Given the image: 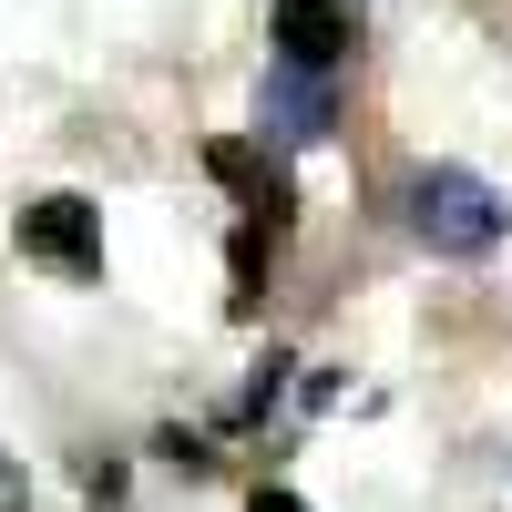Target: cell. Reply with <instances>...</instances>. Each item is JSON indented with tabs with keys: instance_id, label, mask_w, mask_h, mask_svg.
Masks as SVG:
<instances>
[{
	"instance_id": "8992f818",
	"label": "cell",
	"mask_w": 512,
	"mask_h": 512,
	"mask_svg": "<svg viewBox=\"0 0 512 512\" xmlns=\"http://www.w3.org/2000/svg\"><path fill=\"white\" fill-rule=\"evenodd\" d=\"M267 256H277V236H267V226H246V236L226 246V267H236V308H256V287H267Z\"/></svg>"
},
{
	"instance_id": "6da1fadb",
	"label": "cell",
	"mask_w": 512,
	"mask_h": 512,
	"mask_svg": "<svg viewBox=\"0 0 512 512\" xmlns=\"http://www.w3.org/2000/svg\"><path fill=\"white\" fill-rule=\"evenodd\" d=\"M420 236H431L441 256H482L492 236H502V205H492V185L482 175H461V164H431V175H420Z\"/></svg>"
},
{
	"instance_id": "ba28073f",
	"label": "cell",
	"mask_w": 512,
	"mask_h": 512,
	"mask_svg": "<svg viewBox=\"0 0 512 512\" xmlns=\"http://www.w3.org/2000/svg\"><path fill=\"white\" fill-rule=\"evenodd\" d=\"M21 502H31V482H21V461L0 451V512H21Z\"/></svg>"
},
{
	"instance_id": "7a4b0ae2",
	"label": "cell",
	"mask_w": 512,
	"mask_h": 512,
	"mask_svg": "<svg viewBox=\"0 0 512 512\" xmlns=\"http://www.w3.org/2000/svg\"><path fill=\"white\" fill-rule=\"evenodd\" d=\"M21 256L72 277V287H93L103 277V216L82 195H41V205H21Z\"/></svg>"
},
{
	"instance_id": "9c48e42d",
	"label": "cell",
	"mask_w": 512,
	"mask_h": 512,
	"mask_svg": "<svg viewBox=\"0 0 512 512\" xmlns=\"http://www.w3.org/2000/svg\"><path fill=\"white\" fill-rule=\"evenodd\" d=\"M246 512H308V502H297V492H256Z\"/></svg>"
},
{
	"instance_id": "3957f363",
	"label": "cell",
	"mask_w": 512,
	"mask_h": 512,
	"mask_svg": "<svg viewBox=\"0 0 512 512\" xmlns=\"http://www.w3.org/2000/svg\"><path fill=\"white\" fill-rule=\"evenodd\" d=\"M328 123H338L328 72H287V62H267V82H256V134H267V144H318Z\"/></svg>"
},
{
	"instance_id": "5b68a950",
	"label": "cell",
	"mask_w": 512,
	"mask_h": 512,
	"mask_svg": "<svg viewBox=\"0 0 512 512\" xmlns=\"http://www.w3.org/2000/svg\"><path fill=\"white\" fill-rule=\"evenodd\" d=\"M349 52V0H277V62L287 72H338Z\"/></svg>"
},
{
	"instance_id": "277c9868",
	"label": "cell",
	"mask_w": 512,
	"mask_h": 512,
	"mask_svg": "<svg viewBox=\"0 0 512 512\" xmlns=\"http://www.w3.org/2000/svg\"><path fill=\"white\" fill-rule=\"evenodd\" d=\"M205 175H216V185H236L246 205H256V226H267V236H287V175H277V164H267V144H246V134H216V144H205Z\"/></svg>"
},
{
	"instance_id": "52a82bcc",
	"label": "cell",
	"mask_w": 512,
	"mask_h": 512,
	"mask_svg": "<svg viewBox=\"0 0 512 512\" xmlns=\"http://www.w3.org/2000/svg\"><path fill=\"white\" fill-rule=\"evenodd\" d=\"M82 492H93V502H123V461H82Z\"/></svg>"
}]
</instances>
